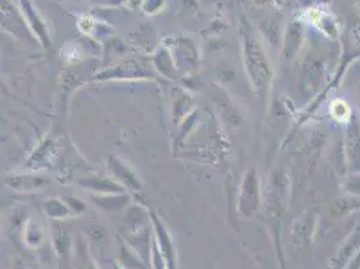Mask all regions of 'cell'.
Wrapping results in <instances>:
<instances>
[{
	"mask_svg": "<svg viewBox=\"0 0 360 269\" xmlns=\"http://www.w3.org/2000/svg\"><path fill=\"white\" fill-rule=\"evenodd\" d=\"M330 111H332V115L340 121H345L349 116V108H348V105L345 104V101H335L332 104Z\"/></svg>",
	"mask_w": 360,
	"mask_h": 269,
	"instance_id": "2",
	"label": "cell"
},
{
	"mask_svg": "<svg viewBox=\"0 0 360 269\" xmlns=\"http://www.w3.org/2000/svg\"><path fill=\"white\" fill-rule=\"evenodd\" d=\"M358 124L359 123H356L355 119L351 121L348 134H347V142H345V147L348 152V162L351 165V170L354 171L360 170V128Z\"/></svg>",
	"mask_w": 360,
	"mask_h": 269,
	"instance_id": "1",
	"label": "cell"
}]
</instances>
